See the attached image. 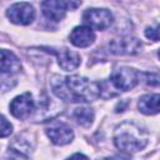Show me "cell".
I'll list each match as a JSON object with an SVG mask.
<instances>
[{"label":"cell","mask_w":160,"mask_h":160,"mask_svg":"<svg viewBox=\"0 0 160 160\" xmlns=\"http://www.w3.org/2000/svg\"><path fill=\"white\" fill-rule=\"evenodd\" d=\"M21 70V62L19 58L10 50H0V72L16 74Z\"/></svg>","instance_id":"obj_12"},{"label":"cell","mask_w":160,"mask_h":160,"mask_svg":"<svg viewBox=\"0 0 160 160\" xmlns=\"http://www.w3.org/2000/svg\"><path fill=\"white\" fill-rule=\"evenodd\" d=\"M114 144L124 152H136L148 144V132L131 121H124L115 128Z\"/></svg>","instance_id":"obj_2"},{"label":"cell","mask_w":160,"mask_h":160,"mask_svg":"<svg viewBox=\"0 0 160 160\" xmlns=\"http://www.w3.org/2000/svg\"><path fill=\"white\" fill-rule=\"evenodd\" d=\"M6 15L14 24L29 25L35 18V10L29 2H16L6 10Z\"/></svg>","instance_id":"obj_6"},{"label":"cell","mask_w":160,"mask_h":160,"mask_svg":"<svg viewBox=\"0 0 160 160\" xmlns=\"http://www.w3.org/2000/svg\"><path fill=\"white\" fill-rule=\"evenodd\" d=\"M11 74H2L0 72V91H8L12 89L16 84L15 79L10 78Z\"/></svg>","instance_id":"obj_16"},{"label":"cell","mask_w":160,"mask_h":160,"mask_svg":"<svg viewBox=\"0 0 160 160\" xmlns=\"http://www.w3.org/2000/svg\"><path fill=\"white\" fill-rule=\"evenodd\" d=\"M68 6L64 0H42L41 11L44 16L51 21H60L66 14Z\"/></svg>","instance_id":"obj_8"},{"label":"cell","mask_w":160,"mask_h":160,"mask_svg":"<svg viewBox=\"0 0 160 160\" xmlns=\"http://www.w3.org/2000/svg\"><path fill=\"white\" fill-rule=\"evenodd\" d=\"M46 134L55 145H66L74 139V132L66 124H55L46 129Z\"/></svg>","instance_id":"obj_10"},{"label":"cell","mask_w":160,"mask_h":160,"mask_svg":"<svg viewBox=\"0 0 160 160\" xmlns=\"http://www.w3.org/2000/svg\"><path fill=\"white\" fill-rule=\"evenodd\" d=\"M142 75L145 76L146 84L152 85V86L159 85V75H158V72H145V74H142Z\"/></svg>","instance_id":"obj_18"},{"label":"cell","mask_w":160,"mask_h":160,"mask_svg":"<svg viewBox=\"0 0 160 160\" xmlns=\"http://www.w3.org/2000/svg\"><path fill=\"white\" fill-rule=\"evenodd\" d=\"M35 110V104L30 92H24L16 96L10 102V112L16 119H26Z\"/></svg>","instance_id":"obj_7"},{"label":"cell","mask_w":160,"mask_h":160,"mask_svg":"<svg viewBox=\"0 0 160 160\" xmlns=\"http://www.w3.org/2000/svg\"><path fill=\"white\" fill-rule=\"evenodd\" d=\"M82 20L89 28L95 30H105L111 26L114 18L106 9H88L82 14Z\"/></svg>","instance_id":"obj_4"},{"label":"cell","mask_w":160,"mask_h":160,"mask_svg":"<svg viewBox=\"0 0 160 160\" xmlns=\"http://www.w3.org/2000/svg\"><path fill=\"white\" fill-rule=\"evenodd\" d=\"M145 36L152 41H158L159 40V30H158V26L155 28H148L145 30Z\"/></svg>","instance_id":"obj_19"},{"label":"cell","mask_w":160,"mask_h":160,"mask_svg":"<svg viewBox=\"0 0 160 160\" xmlns=\"http://www.w3.org/2000/svg\"><path fill=\"white\" fill-rule=\"evenodd\" d=\"M52 92L66 101L90 102L99 95V82L90 81L80 75L66 76L64 80H54L51 82Z\"/></svg>","instance_id":"obj_1"},{"label":"cell","mask_w":160,"mask_h":160,"mask_svg":"<svg viewBox=\"0 0 160 160\" xmlns=\"http://www.w3.org/2000/svg\"><path fill=\"white\" fill-rule=\"evenodd\" d=\"M86 158L85 155H82V154H74V155H71V158Z\"/></svg>","instance_id":"obj_21"},{"label":"cell","mask_w":160,"mask_h":160,"mask_svg":"<svg viewBox=\"0 0 160 160\" xmlns=\"http://www.w3.org/2000/svg\"><path fill=\"white\" fill-rule=\"evenodd\" d=\"M140 76H141V74L139 71H136L135 69H131L128 66H121L112 71V74L110 76V82L118 90L129 91L139 84Z\"/></svg>","instance_id":"obj_3"},{"label":"cell","mask_w":160,"mask_h":160,"mask_svg":"<svg viewBox=\"0 0 160 160\" xmlns=\"http://www.w3.org/2000/svg\"><path fill=\"white\" fill-rule=\"evenodd\" d=\"M64 1H65V4H66L68 9H70V10H75V9L79 8L80 4H81V0H64Z\"/></svg>","instance_id":"obj_20"},{"label":"cell","mask_w":160,"mask_h":160,"mask_svg":"<svg viewBox=\"0 0 160 160\" xmlns=\"http://www.w3.org/2000/svg\"><path fill=\"white\" fill-rule=\"evenodd\" d=\"M74 119L76 120V122L81 126H90L92 120H94V111L90 108L86 106H81V108H76L72 112Z\"/></svg>","instance_id":"obj_14"},{"label":"cell","mask_w":160,"mask_h":160,"mask_svg":"<svg viewBox=\"0 0 160 160\" xmlns=\"http://www.w3.org/2000/svg\"><path fill=\"white\" fill-rule=\"evenodd\" d=\"M32 150L30 144L22 139V138H15L12 142L10 144V151L11 152H18L16 156L19 158H28V154Z\"/></svg>","instance_id":"obj_15"},{"label":"cell","mask_w":160,"mask_h":160,"mask_svg":"<svg viewBox=\"0 0 160 160\" xmlns=\"http://www.w3.org/2000/svg\"><path fill=\"white\" fill-rule=\"evenodd\" d=\"M49 51H51L56 58H58V62L60 65V68L62 70H66V71H70V70H74L76 69L79 65H80V55L75 51H71L66 48H62V49H49Z\"/></svg>","instance_id":"obj_9"},{"label":"cell","mask_w":160,"mask_h":160,"mask_svg":"<svg viewBox=\"0 0 160 160\" xmlns=\"http://www.w3.org/2000/svg\"><path fill=\"white\" fill-rule=\"evenodd\" d=\"M12 125L6 120L5 116L0 115V138H6L11 134Z\"/></svg>","instance_id":"obj_17"},{"label":"cell","mask_w":160,"mask_h":160,"mask_svg":"<svg viewBox=\"0 0 160 160\" xmlns=\"http://www.w3.org/2000/svg\"><path fill=\"white\" fill-rule=\"evenodd\" d=\"M141 42L132 36H121L109 42L110 52L115 55H136L141 51Z\"/></svg>","instance_id":"obj_5"},{"label":"cell","mask_w":160,"mask_h":160,"mask_svg":"<svg viewBox=\"0 0 160 160\" xmlns=\"http://www.w3.org/2000/svg\"><path fill=\"white\" fill-rule=\"evenodd\" d=\"M69 40L76 48H88L95 41V34L89 26H76L70 32Z\"/></svg>","instance_id":"obj_11"},{"label":"cell","mask_w":160,"mask_h":160,"mask_svg":"<svg viewBox=\"0 0 160 160\" xmlns=\"http://www.w3.org/2000/svg\"><path fill=\"white\" fill-rule=\"evenodd\" d=\"M159 101L160 96L159 94H148L139 99V110L145 115H155L159 112Z\"/></svg>","instance_id":"obj_13"}]
</instances>
